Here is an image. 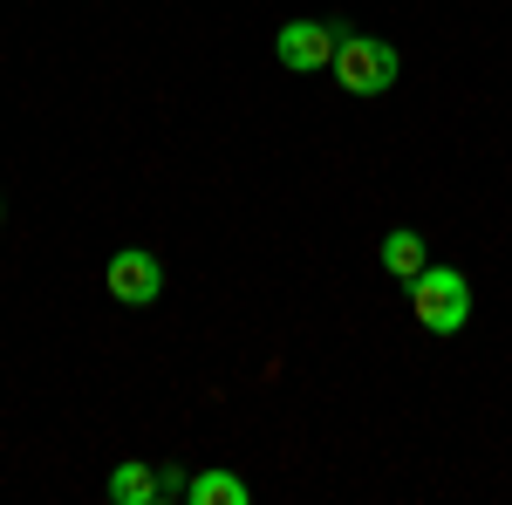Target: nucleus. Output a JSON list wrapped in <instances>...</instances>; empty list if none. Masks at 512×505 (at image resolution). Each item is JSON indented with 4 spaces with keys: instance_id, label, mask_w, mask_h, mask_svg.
<instances>
[{
    "instance_id": "8",
    "label": "nucleus",
    "mask_w": 512,
    "mask_h": 505,
    "mask_svg": "<svg viewBox=\"0 0 512 505\" xmlns=\"http://www.w3.org/2000/svg\"><path fill=\"white\" fill-rule=\"evenodd\" d=\"M185 492H192V471H185V465H158V505L185 499Z\"/></svg>"
},
{
    "instance_id": "5",
    "label": "nucleus",
    "mask_w": 512,
    "mask_h": 505,
    "mask_svg": "<svg viewBox=\"0 0 512 505\" xmlns=\"http://www.w3.org/2000/svg\"><path fill=\"white\" fill-rule=\"evenodd\" d=\"M376 260H383V273L390 280H417V273L431 267V246H424V233H410V226H396V233H383V246H376Z\"/></svg>"
},
{
    "instance_id": "9",
    "label": "nucleus",
    "mask_w": 512,
    "mask_h": 505,
    "mask_svg": "<svg viewBox=\"0 0 512 505\" xmlns=\"http://www.w3.org/2000/svg\"><path fill=\"white\" fill-rule=\"evenodd\" d=\"M0 219H7V205H0Z\"/></svg>"
},
{
    "instance_id": "2",
    "label": "nucleus",
    "mask_w": 512,
    "mask_h": 505,
    "mask_svg": "<svg viewBox=\"0 0 512 505\" xmlns=\"http://www.w3.org/2000/svg\"><path fill=\"white\" fill-rule=\"evenodd\" d=\"M410 314H417V328H431V335H458V328L472 321V280L458 267H424L410 280Z\"/></svg>"
},
{
    "instance_id": "7",
    "label": "nucleus",
    "mask_w": 512,
    "mask_h": 505,
    "mask_svg": "<svg viewBox=\"0 0 512 505\" xmlns=\"http://www.w3.org/2000/svg\"><path fill=\"white\" fill-rule=\"evenodd\" d=\"M246 499L253 492L239 471H192V492H185V505H246Z\"/></svg>"
},
{
    "instance_id": "6",
    "label": "nucleus",
    "mask_w": 512,
    "mask_h": 505,
    "mask_svg": "<svg viewBox=\"0 0 512 505\" xmlns=\"http://www.w3.org/2000/svg\"><path fill=\"white\" fill-rule=\"evenodd\" d=\"M110 499L117 505H158V471L144 465V458H123L110 471Z\"/></svg>"
},
{
    "instance_id": "1",
    "label": "nucleus",
    "mask_w": 512,
    "mask_h": 505,
    "mask_svg": "<svg viewBox=\"0 0 512 505\" xmlns=\"http://www.w3.org/2000/svg\"><path fill=\"white\" fill-rule=\"evenodd\" d=\"M328 76L342 82L349 96H390L396 76H403V55H396V41H383V35H342Z\"/></svg>"
},
{
    "instance_id": "3",
    "label": "nucleus",
    "mask_w": 512,
    "mask_h": 505,
    "mask_svg": "<svg viewBox=\"0 0 512 505\" xmlns=\"http://www.w3.org/2000/svg\"><path fill=\"white\" fill-rule=\"evenodd\" d=\"M103 287H110V301H117V308H158L164 260H158V253H144V246H123L117 260L103 267Z\"/></svg>"
},
{
    "instance_id": "4",
    "label": "nucleus",
    "mask_w": 512,
    "mask_h": 505,
    "mask_svg": "<svg viewBox=\"0 0 512 505\" xmlns=\"http://www.w3.org/2000/svg\"><path fill=\"white\" fill-rule=\"evenodd\" d=\"M335 41H342L335 21H287L274 35V55H280V69H294V76H321L335 62Z\"/></svg>"
}]
</instances>
